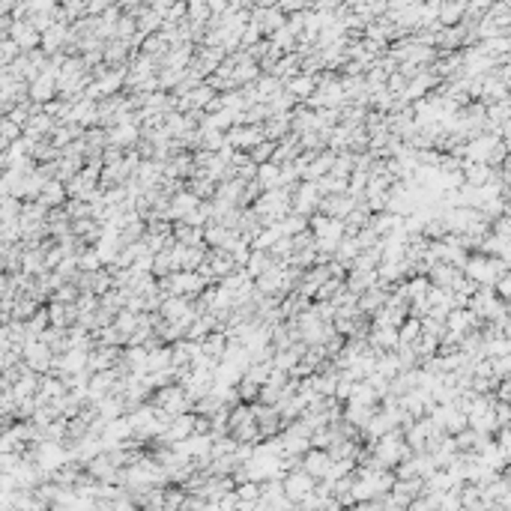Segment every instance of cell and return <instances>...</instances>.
Masks as SVG:
<instances>
[{
	"instance_id": "cell-18",
	"label": "cell",
	"mask_w": 511,
	"mask_h": 511,
	"mask_svg": "<svg viewBox=\"0 0 511 511\" xmlns=\"http://www.w3.org/2000/svg\"><path fill=\"white\" fill-rule=\"evenodd\" d=\"M63 194H66V188H63V183H57V179H51V183L42 186V203H45V206L60 203Z\"/></svg>"
},
{
	"instance_id": "cell-9",
	"label": "cell",
	"mask_w": 511,
	"mask_h": 511,
	"mask_svg": "<svg viewBox=\"0 0 511 511\" xmlns=\"http://www.w3.org/2000/svg\"><path fill=\"white\" fill-rule=\"evenodd\" d=\"M463 9H466V0H454V3H439L437 27H454V24H461Z\"/></svg>"
},
{
	"instance_id": "cell-14",
	"label": "cell",
	"mask_w": 511,
	"mask_h": 511,
	"mask_svg": "<svg viewBox=\"0 0 511 511\" xmlns=\"http://www.w3.org/2000/svg\"><path fill=\"white\" fill-rule=\"evenodd\" d=\"M183 99H186V105H188V108H194V111H203V108L215 99V93H212L210 87H206V81H201V84H197V87L192 90V93L183 96Z\"/></svg>"
},
{
	"instance_id": "cell-3",
	"label": "cell",
	"mask_w": 511,
	"mask_h": 511,
	"mask_svg": "<svg viewBox=\"0 0 511 511\" xmlns=\"http://www.w3.org/2000/svg\"><path fill=\"white\" fill-rule=\"evenodd\" d=\"M260 129H263V138L266 141H281L287 132H290V114H272L266 117L263 123H260Z\"/></svg>"
},
{
	"instance_id": "cell-21",
	"label": "cell",
	"mask_w": 511,
	"mask_h": 511,
	"mask_svg": "<svg viewBox=\"0 0 511 511\" xmlns=\"http://www.w3.org/2000/svg\"><path fill=\"white\" fill-rule=\"evenodd\" d=\"M12 36H15V39L21 42V45H36V39H39V36H36V30H33V27L27 24V21H18V24L12 27Z\"/></svg>"
},
{
	"instance_id": "cell-8",
	"label": "cell",
	"mask_w": 511,
	"mask_h": 511,
	"mask_svg": "<svg viewBox=\"0 0 511 511\" xmlns=\"http://www.w3.org/2000/svg\"><path fill=\"white\" fill-rule=\"evenodd\" d=\"M365 228H371L377 237H385V233H392V230H398L401 228V219L398 215H392V212H374V215H368V224Z\"/></svg>"
},
{
	"instance_id": "cell-11",
	"label": "cell",
	"mask_w": 511,
	"mask_h": 511,
	"mask_svg": "<svg viewBox=\"0 0 511 511\" xmlns=\"http://www.w3.org/2000/svg\"><path fill=\"white\" fill-rule=\"evenodd\" d=\"M299 75V54H281V60L275 63V69H272V78H278L284 84V81H290Z\"/></svg>"
},
{
	"instance_id": "cell-23",
	"label": "cell",
	"mask_w": 511,
	"mask_h": 511,
	"mask_svg": "<svg viewBox=\"0 0 511 511\" xmlns=\"http://www.w3.org/2000/svg\"><path fill=\"white\" fill-rule=\"evenodd\" d=\"M490 368H493V377H497V380H508L511 356H499V359H490Z\"/></svg>"
},
{
	"instance_id": "cell-6",
	"label": "cell",
	"mask_w": 511,
	"mask_h": 511,
	"mask_svg": "<svg viewBox=\"0 0 511 511\" xmlns=\"http://www.w3.org/2000/svg\"><path fill=\"white\" fill-rule=\"evenodd\" d=\"M170 237H174V242H179V246H186V248H201L203 246V230L188 228V224H183V221H174Z\"/></svg>"
},
{
	"instance_id": "cell-17",
	"label": "cell",
	"mask_w": 511,
	"mask_h": 511,
	"mask_svg": "<svg viewBox=\"0 0 511 511\" xmlns=\"http://www.w3.org/2000/svg\"><path fill=\"white\" fill-rule=\"evenodd\" d=\"M203 126H206V129H215V132H221V134H224V132H228L230 126H233V114H230V111H224V108H221V111H215V114L206 117Z\"/></svg>"
},
{
	"instance_id": "cell-2",
	"label": "cell",
	"mask_w": 511,
	"mask_h": 511,
	"mask_svg": "<svg viewBox=\"0 0 511 511\" xmlns=\"http://www.w3.org/2000/svg\"><path fill=\"white\" fill-rule=\"evenodd\" d=\"M353 210H356V201L350 194H323L317 203V212L329 215V219H344V215Z\"/></svg>"
},
{
	"instance_id": "cell-22",
	"label": "cell",
	"mask_w": 511,
	"mask_h": 511,
	"mask_svg": "<svg viewBox=\"0 0 511 511\" xmlns=\"http://www.w3.org/2000/svg\"><path fill=\"white\" fill-rule=\"evenodd\" d=\"M493 296H497V299H502V302H508V293H511V275H499L497 281H493Z\"/></svg>"
},
{
	"instance_id": "cell-10",
	"label": "cell",
	"mask_w": 511,
	"mask_h": 511,
	"mask_svg": "<svg viewBox=\"0 0 511 511\" xmlns=\"http://www.w3.org/2000/svg\"><path fill=\"white\" fill-rule=\"evenodd\" d=\"M254 90H257V102H260V105H269V102H272V99L284 90V84H281L278 78H272V75H260V78L254 81Z\"/></svg>"
},
{
	"instance_id": "cell-1",
	"label": "cell",
	"mask_w": 511,
	"mask_h": 511,
	"mask_svg": "<svg viewBox=\"0 0 511 511\" xmlns=\"http://www.w3.org/2000/svg\"><path fill=\"white\" fill-rule=\"evenodd\" d=\"M479 326H481V320H475L466 308H452L445 314V332L454 338L466 335V332H479Z\"/></svg>"
},
{
	"instance_id": "cell-7",
	"label": "cell",
	"mask_w": 511,
	"mask_h": 511,
	"mask_svg": "<svg viewBox=\"0 0 511 511\" xmlns=\"http://www.w3.org/2000/svg\"><path fill=\"white\" fill-rule=\"evenodd\" d=\"M314 90H317V84H314V78L311 75H296V78H290V81H284V93H290L296 102H305Z\"/></svg>"
},
{
	"instance_id": "cell-4",
	"label": "cell",
	"mask_w": 511,
	"mask_h": 511,
	"mask_svg": "<svg viewBox=\"0 0 511 511\" xmlns=\"http://www.w3.org/2000/svg\"><path fill=\"white\" fill-rule=\"evenodd\" d=\"M385 296H389V293H383L380 287H368V290L356 299V311H359V314H365V317H374V314L383 308Z\"/></svg>"
},
{
	"instance_id": "cell-15",
	"label": "cell",
	"mask_w": 511,
	"mask_h": 511,
	"mask_svg": "<svg viewBox=\"0 0 511 511\" xmlns=\"http://www.w3.org/2000/svg\"><path fill=\"white\" fill-rule=\"evenodd\" d=\"M419 335H421V323L416 320V317H407L398 326V344H407V347H412L419 341Z\"/></svg>"
},
{
	"instance_id": "cell-13",
	"label": "cell",
	"mask_w": 511,
	"mask_h": 511,
	"mask_svg": "<svg viewBox=\"0 0 511 511\" xmlns=\"http://www.w3.org/2000/svg\"><path fill=\"white\" fill-rule=\"evenodd\" d=\"M224 347H228V338H224V332H212V335H206V338L201 341V353H203L206 359H212V362H221Z\"/></svg>"
},
{
	"instance_id": "cell-19",
	"label": "cell",
	"mask_w": 511,
	"mask_h": 511,
	"mask_svg": "<svg viewBox=\"0 0 511 511\" xmlns=\"http://www.w3.org/2000/svg\"><path fill=\"white\" fill-rule=\"evenodd\" d=\"M272 150H275V143H272V141H260L257 147H251V150H248V159L260 168V165H266V161L272 159Z\"/></svg>"
},
{
	"instance_id": "cell-12",
	"label": "cell",
	"mask_w": 511,
	"mask_h": 511,
	"mask_svg": "<svg viewBox=\"0 0 511 511\" xmlns=\"http://www.w3.org/2000/svg\"><path fill=\"white\" fill-rule=\"evenodd\" d=\"M311 488H314V479H311V475H305V472H293L290 479L284 481V490H287V497H290V499L308 497Z\"/></svg>"
},
{
	"instance_id": "cell-20",
	"label": "cell",
	"mask_w": 511,
	"mask_h": 511,
	"mask_svg": "<svg viewBox=\"0 0 511 511\" xmlns=\"http://www.w3.org/2000/svg\"><path fill=\"white\" fill-rule=\"evenodd\" d=\"M269 371H272V362H269V365H248L242 377H246L248 383H254V385H263L266 377H269Z\"/></svg>"
},
{
	"instance_id": "cell-5",
	"label": "cell",
	"mask_w": 511,
	"mask_h": 511,
	"mask_svg": "<svg viewBox=\"0 0 511 511\" xmlns=\"http://www.w3.org/2000/svg\"><path fill=\"white\" fill-rule=\"evenodd\" d=\"M302 466H305V475H311V479H326L332 461L326 452H317V448H314V452H305Z\"/></svg>"
},
{
	"instance_id": "cell-16",
	"label": "cell",
	"mask_w": 511,
	"mask_h": 511,
	"mask_svg": "<svg viewBox=\"0 0 511 511\" xmlns=\"http://www.w3.org/2000/svg\"><path fill=\"white\" fill-rule=\"evenodd\" d=\"M374 374H380L383 380H394V377L401 374V368H398V359H394V353H383L380 359H377Z\"/></svg>"
}]
</instances>
